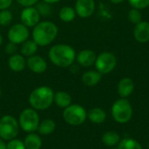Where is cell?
<instances>
[{
	"instance_id": "obj_1",
	"label": "cell",
	"mask_w": 149,
	"mask_h": 149,
	"mask_svg": "<svg viewBox=\"0 0 149 149\" xmlns=\"http://www.w3.org/2000/svg\"><path fill=\"white\" fill-rule=\"evenodd\" d=\"M76 52L69 45L57 44L51 47L48 52L50 61L58 67H69L76 59Z\"/></svg>"
},
{
	"instance_id": "obj_2",
	"label": "cell",
	"mask_w": 149,
	"mask_h": 149,
	"mask_svg": "<svg viewBox=\"0 0 149 149\" xmlns=\"http://www.w3.org/2000/svg\"><path fill=\"white\" fill-rule=\"evenodd\" d=\"M58 34V28L53 22L42 21L33 27L32 39L38 46H47L52 44Z\"/></svg>"
},
{
	"instance_id": "obj_3",
	"label": "cell",
	"mask_w": 149,
	"mask_h": 149,
	"mask_svg": "<svg viewBox=\"0 0 149 149\" xmlns=\"http://www.w3.org/2000/svg\"><path fill=\"white\" fill-rule=\"evenodd\" d=\"M54 94L51 87L46 86H38L34 89L29 96L30 105L35 110H46L53 103Z\"/></svg>"
},
{
	"instance_id": "obj_4",
	"label": "cell",
	"mask_w": 149,
	"mask_h": 149,
	"mask_svg": "<svg viewBox=\"0 0 149 149\" xmlns=\"http://www.w3.org/2000/svg\"><path fill=\"white\" fill-rule=\"evenodd\" d=\"M112 116L113 120L120 124L127 123L133 116V107L129 100L121 98L116 100L112 107Z\"/></svg>"
},
{
	"instance_id": "obj_5",
	"label": "cell",
	"mask_w": 149,
	"mask_h": 149,
	"mask_svg": "<svg viewBox=\"0 0 149 149\" xmlns=\"http://www.w3.org/2000/svg\"><path fill=\"white\" fill-rule=\"evenodd\" d=\"M18 121L11 115H4L0 119V138L3 141L15 139L19 133Z\"/></svg>"
},
{
	"instance_id": "obj_6",
	"label": "cell",
	"mask_w": 149,
	"mask_h": 149,
	"mask_svg": "<svg viewBox=\"0 0 149 149\" xmlns=\"http://www.w3.org/2000/svg\"><path fill=\"white\" fill-rule=\"evenodd\" d=\"M63 118L65 121L71 126H80L86 121L87 113L82 106L73 104L65 108Z\"/></svg>"
},
{
	"instance_id": "obj_7",
	"label": "cell",
	"mask_w": 149,
	"mask_h": 149,
	"mask_svg": "<svg viewBox=\"0 0 149 149\" xmlns=\"http://www.w3.org/2000/svg\"><path fill=\"white\" fill-rule=\"evenodd\" d=\"M39 122V116L37 113V110L33 108H26L19 115L18 124L24 132H35L38 130Z\"/></svg>"
},
{
	"instance_id": "obj_8",
	"label": "cell",
	"mask_w": 149,
	"mask_h": 149,
	"mask_svg": "<svg viewBox=\"0 0 149 149\" xmlns=\"http://www.w3.org/2000/svg\"><path fill=\"white\" fill-rule=\"evenodd\" d=\"M94 65L99 72L101 74H107L115 68L117 58L113 53L105 52L96 57Z\"/></svg>"
},
{
	"instance_id": "obj_9",
	"label": "cell",
	"mask_w": 149,
	"mask_h": 149,
	"mask_svg": "<svg viewBox=\"0 0 149 149\" xmlns=\"http://www.w3.org/2000/svg\"><path fill=\"white\" fill-rule=\"evenodd\" d=\"M30 32L29 28L24 25L22 23L15 24L12 25L7 33V37L10 42H12L16 45L23 44L29 38Z\"/></svg>"
},
{
	"instance_id": "obj_10",
	"label": "cell",
	"mask_w": 149,
	"mask_h": 149,
	"mask_svg": "<svg viewBox=\"0 0 149 149\" xmlns=\"http://www.w3.org/2000/svg\"><path fill=\"white\" fill-rule=\"evenodd\" d=\"M40 17L38 10L36 7L30 6L24 7L20 14V20L21 23L28 28H33L40 22Z\"/></svg>"
},
{
	"instance_id": "obj_11",
	"label": "cell",
	"mask_w": 149,
	"mask_h": 149,
	"mask_svg": "<svg viewBox=\"0 0 149 149\" xmlns=\"http://www.w3.org/2000/svg\"><path fill=\"white\" fill-rule=\"evenodd\" d=\"M26 66L29 70L34 73L40 74L44 73L48 67L46 60L39 55H33L26 59Z\"/></svg>"
},
{
	"instance_id": "obj_12",
	"label": "cell",
	"mask_w": 149,
	"mask_h": 149,
	"mask_svg": "<svg viewBox=\"0 0 149 149\" xmlns=\"http://www.w3.org/2000/svg\"><path fill=\"white\" fill-rule=\"evenodd\" d=\"M74 9L79 17L86 18L93 14L95 10V2L94 0H77Z\"/></svg>"
},
{
	"instance_id": "obj_13",
	"label": "cell",
	"mask_w": 149,
	"mask_h": 149,
	"mask_svg": "<svg viewBox=\"0 0 149 149\" xmlns=\"http://www.w3.org/2000/svg\"><path fill=\"white\" fill-rule=\"evenodd\" d=\"M96 57L97 56L93 51L89 49H85L80 51L76 55V60L79 65L84 67H89L94 65Z\"/></svg>"
},
{
	"instance_id": "obj_14",
	"label": "cell",
	"mask_w": 149,
	"mask_h": 149,
	"mask_svg": "<svg viewBox=\"0 0 149 149\" xmlns=\"http://www.w3.org/2000/svg\"><path fill=\"white\" fill-rule=\"evenodd\" d=\"M134 37L139 43H147L149 41V23L141 21L135 25Z\"/></svg>"
},
{
	"instance_id": "obj_15",
	"label": "cell",
	"mask_w": 149,
	"mask_h": 149,
	"mask_svg": "<svg viewBox=\"0 0 149 149\" xmlns=\"http://www.w3.org/2000/svg\"><path fill=\"white\" fill-rule=\"evenodd\" d=\"M8 66L12 72H22L26 67V59L22 54L15 53L10 56L8 59Z\"/></svg>"
},
{
	"instance_id": "obj_16",
	"label": "cell",
	"mask_w": 149,
	"mask_h": 149,
	"mask_svg": "<svg viewBox=\"0 0 149 149\" xmlns=\"http://www.w3.org/2000/svg\"><path fill=\"white\" fill-rule=\"evenodd\" d=\"M134 90V83L129 78H123L118 84V93L121 98L129 97Z\"/></svg>"
},
{
	"instance_id": "obj_17",
	"label": "cell",
	"mask_w": 149,
	"mask_h": 149,
	"mask_svg": "<svg viewBox=\"0 0 149 149\" xmlns=\"http://www.w3.org/2000/svg\"><path fill=\"white\" fill-rule=\"evenodd\" d=\"M102 78V74L98 71L90 70L86 72L82 75V82L87 86H96Z\"/></svg>"
},
{
	"instance_id": "obj_18",
	"label": "cell",
	"mask_w": 149,
	"mask_h": 149,
	"mask_svg": "<svg viewBox=\"0 0 149 149\" xmlns=\"http://www.w3.org/2000/svg\"><path fill=\"white\" fill-rule=\"evenodd\" d=\"M87 118L94 124H102L107 119V113L102 108L94 107L87 113Z\"/></svg>"
},
{
	"instance_id": "obj_19",
	"label": "cell",
	"mask_w": 149,
	"mask_h": 149,
	"mask_svg": "<svg viewBox=\"0 0 149 149\" xmlns=\"http://www.w3.org/2000/svg\"><path fill=\"white\" fill-rule=\"evenodd\" d=\"M60 108H66L72 103L71 95L65 91H58L54 94V101Z\"/></svg>"
},
{
	"instance_id": "obj_20",
	"label": "cell",
	"mask_w": 149,
	"mask_h": 149,
	"mask_svg": "<svg viewBox=\"0 0 149 149\" xmlns=\"http://www.w3.org/2000/svg\"><path fill=\"white\" fill-rule=\"evenodd\" d=\"M38 45L35 43L33 39H27L23 44H21V54L24 57H31L36 54L38 52Z\"/></svg>"
},
{
	"instance_id": "obj_21",
	"label": "cell",
	"mask_w": 149,
	"mask_h": 149,
	"mask_svg": "<svg viewBox=\"0 0 149 149\" xmlns=\"http://www.w3.org/2000/svg\"><path fill=\"white\" fill-rule=\"evenodd\" d=\"M24 143L26 149H40L42 147V139L38 134L30 133L25 137Z\"/></svg>"
},
{
	"instance_id": "obj_22",
	"label": "cell",
	"mask_w": 149,
	"mask_h": 149,
	"mask_svg": "<svg viewBox=\"0 0 149 149\" xmlns=\"http://www.w3.org/2000/svg\"><path fill=\"white\" fill-rule=\"evenodd\" d=\"M56 128V123L51 119H45L39 122L38 131L42 135H48L54 132Z\"/></svg>"
},
{
	"instance_id": "obj_23",
	"label": "cell",
	"mask_w": 149,
	"mask_h": 149,
	"mask_svg": "<svg viewBox=\"0 0 149 149\" xmlns=\"http://www.w3.org/2000/svg\"><path fill=\"white\" fill-rule=\"evenodd\" d=\"M75 9L71 6H64L58 11V17L61 21L65 23H70L73 21L76 17Z\"/></svg>"
},
{
	"instance_id": "obj_24",
	"label": "cell",
	"mask_w": 149,
	"mask_h": 149,
	"mask_svg": "<svg viewBox=\"0 0 149 149\" xmlns=\"http://www.w3.org/2000/svg\"><path fill=\"white\" fill-rule=\"evenodd\" d=\"M120 141V136L118 133L113 131L106 132L102 136V142L107 147H113L119 144Z\"/></svg>"
},
{
	"instance_id": "obj_25",
	"label": "cell",
	"mask_w": 149,
	"mask_h": 149,
	"mask_svg": "<svg viewBox=\"0 0 149 149\" xmlns=\"http://www.w3.org/2000/svg\"><path fill=\"white\" fill-rule=\"evenodd\" d=\"M118 149H142L139 141L132 138H124L118 144Z\"/></svg>"
},
{
	"instance_id": "obj_26",
	"label": "cell",
	"mask_w": 149,
	"mask_h": 149,
	"mask_svg": "<svg viewBox=\"0 0 149 149\" xmlns=\"http://www.w3.org/2000/svg\"><path fill=\"white\" fill-rule=\"evenodd\" d=\"M12 18H13L12 13L8 9L0 10V25L2 26L9 25L11 23Z\"/></svg>"
},
{
	"instance_id": "obj_27",
	"label": "cell",
	"mask_w": 149,
	"mask_h": 149,
	"mask_svg": "<svg viewBox=\"0 0 149 149\" xmlns=\"http://www.w3.org/2000/svg\"><path fill=\"white\" fill-rule=\"evenodd\" d=\"M128 19L133 24H139L142 21V16L138 9H132L128 11Z\"/></svg>"
},
{
	"instance_id": "obj_28",
	"label": "cell",
	"mask_w": 149,
	"mask_h": 149,
	"mask_svg": "<svg viewBox=\"0 0 149 149\" xmlns=\"http://www.w3.org/2000/svg\"><path fill=\"white\" fill-rule=\"evenodd\" d=\"M37 10H38L39 14L41 16H48L52 13V7H51V4L47 3H45L42 1V3H38L37 5Z\"/></svg>"
},
{
	"instance_id": "obj_29",
	"label": "cell",
	"mask_w": 149,
	"mask_h": 149,
	"mask_svg": "<svg viewBox=\"0 0 149 149\" xmlns=\"http://www.w3.org/2000/svg\"><path fill=\"white\" fill-rule=\"evenodd\" d=\"M128 3L134 9H145L149 6V0H128Z\"/></svg>"
},
{
	"instance_id": "obj_30",
	"label": "cell",
	"mask_w": 149,
	"mask_h": 149,
	"mask_svg": "<svg viewBox=\"0 0 149 149\" xmlns=\"http://www.w3.org/2000/svg\"><path fill=\"white\" fill-rule=\"evenodd\" d=\"M7 149H26L24 143L17 139H13L11 141H9L7 143Z\"/></svg>"
},
{
	"instance_id": "obj_31",
	"label": "cell",
	"mask_w": 149,
	"mask_h": 149,
	"mask_svg": "<svg viewBox=\"0 0 149 149\" xmlns=\"http://www.w3.org/2000/svg\"><path fill=\"white\" fill-rule=\"evenodd\" d=\"M17 50V45L12 43V42H9L6 45H5V52L10 54V55H13L16 53Z\"/></svg>"
},
{
	"instance_id": "obj_32",
	"label": "cell",
	"mask_w": 149,
	"mask_h": 149,
	"mask_svg": "<svg viewBox=\"0 0 149 149\" xmlns=\"http://www.w3.org/2000/svg\"><path fill=\"white\" fill-rule=\"evenodd\" d=\"M20 5L24 6V7H30V6H33L35 5L38 0H16Z\"/></svg>"
},
{
	"instance_id": "obj_33",
	"label": "cell",
	"mask_w": 149,
	"mask_h": 149,
	"mask_svg": "<svg viewBox=\"0 0 149 149\" xmlns=\"http://www.w3.org/2000/svg\"><path fill=\"white\" fill-rule=\"evenodd\" d=\"M12 1L13 0H0V10L8 9L11 5Z\"/></svg>"
},
{
	"instance_id": "obj_34",
	"label": "cell",
	"mask_w": 149,
	"mask_h": 149,
	"mask_svg": "<svg viewBox=\"0 0 149 149\" xmlns=\"http://www.w3.org/2000/svg\"><path fill=\"white\" fill-rule=\"evenodd\" d=\"M0 149H7V144L5 143V141L2 140L0 138Z\"/></svg>"
},
{
	"instance_id": "obj_35",
	"label": "cell",
	"mask_w": 149,
	"mask_h": 149,
	"mask_svg": "<svg viewBox=\"0 0 149 149\" xmlns=\"http://www.w3.org/2000/svg\"><path fill=\"white\" fill-rule=\"evenodd\" d=\"M43 2L45 3H47L49 4H53V3H58L60 0H42Z\"/></svg>"
},
{
	"instance_id": "obj_36",
	"label": "cell",
	"mask_w": 149,
	"mask_h": 149,
	"mask_svg": "<svg viewBox=\"0 0 149 149\" xmlns=\"http://www.w3.org/2000/svg\"><path fill=\"white\" fill-rule=\"evenodd\" d=\"M113 3H115V4H117V3H122V2H124L125 0H110Z\"/></svg>"
},
{
	"instance_id": "obj_37",
	"label": "cell",
	"mask_w": 149,
	"mask_h": 149,
	"mask_svg": "<svg viewBox=\"0 0 149 149\" xmlns=\"http://www.w3.org/2000/svg\"><path fill=\"white\" fill-rule=\"evenodd\" d=\"M3 36L0 34V46L2 45V44H3Z\"/></svg>"
},
{
	"instance_id": "obj_38",
	"label": "cell",
	"mask_w": 149,
	"mask_h": 149,
	"mask_svg": "<svg viewBox=\"0 0 149 149\" xmlns=\"http://www.w3.org/2000/svg\"><path fill=\"white\" fill-rule=\"evenodd\" d=\"M0 96H1V89H0Z\"/></svg>"
}]
</instances>
